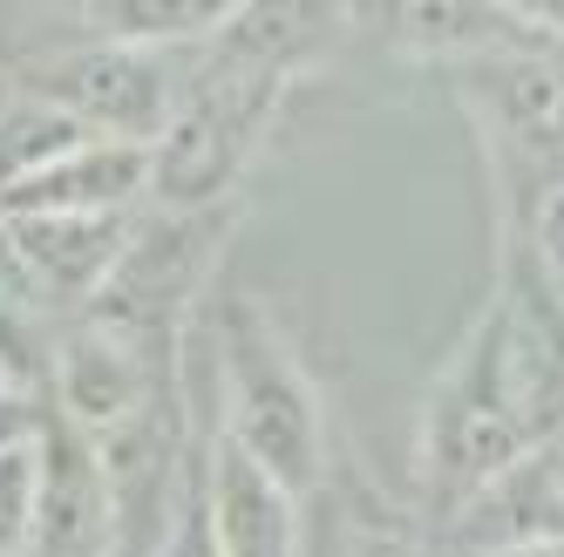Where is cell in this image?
Listing matches in <instances>:
<instances>
[{
  "instance_id": "cell-14",
  "label": "cell",
  "mask_w": 564,
  "mask_h": 557,
  "mask_svg": "<svg viewBox=\"0 0 564 557\" xmlns=\"http://www.w3.org/2000/svg\"><path fill=\"white\" fill-rule=\"evenodd\" d=\"M442 531L429 510L381 496L375 483L347 476L334 496V557H442Z\"/></svg>"
},
{
  "instance_id": "cell-19",
  "label": "cell",
  "mask_w": 564,
  "mask_h": 557,
  "mask_svg": "<svg viewBox=\"0 0 564 557\" xmlns=\"http://www.w3.org/2000/svg\"><path fill=\"white\" fill-rule=\"evenodd\" d=\"M156 557H225L218 550V531H212V503H205V435H197V456H191V483H184V503L171 516Z\"/></svg>"
},
{
  "instance_id": "cell-10",
  "label": "cell",
  "mask_w": 564,
  "mask_h": 557,
  "mask_svg": "<svg viewBox=\"0 0 564 557\" xmlns=\"http://www.w3.org/2000/svg\"><path fill=\"white\" fill-rule=\"evenodd\" d=\"M14 238H21V259L34 272L42 299H75L89 306L96 286L116 272L130 231L143 211H8Z\"/></svg>"
},
{
  "instance_id": "cell-9",
  "label": "cell",
  "mask_w": 564,
  "mask_h": 557,
  "mask_svg": "<svg viewBox=\"0 0 564 557\" xmlns=\"http://www.w3.org/2000/svg\"><path fill=\"white\" fill-rule=\"evenodd\" d=\"M34 443H42V524H34V557H102L109 550V490H102L96 435L75 428L48 402Z\"/></svg>"
},
{
  "instance_id": "cell-26",
  "label": "cell",
  "mask_w": 564,
  "mask_h": 557,
  "mask_svg": "<svg viewBox=\"0 0 564 557\" xmlns=\"http://www.w3.org/2000/svg\"><path fill=\"white\" fill-rule=\"evenodd\" d=\"M551 449H557V469H564V435H557V443H551Z\"/></svg>"
},
{
  "instance_id": "cell-5",
  "label": "cell",
  "mask_w": 564,
  "mask_h": 557,
  "mask_svg": "<svg viewBox=\"0 0 564 557\" xmlns=\"http://www.w3.org/2000/svg\"><path fill=\"white\" fill-rule=\"evenodd\" d=\"M34 89H48L55 102H68L96 136H130V143H156L164 123L177 116L184 96V68L171 48L156 42H123V34H89L83 48L55 55Z\"/></svg>"
},
{
  "instance_id": "cell-4",
  "label": "cell",
  "mask_w": 564,
  "mask_h": 557,
  "mask_svg": "<svg viewBox=\"0 0 564 557\" xmlns=\"http://www.w3.org/2000/svg\"><path fill=\"white\" fill-rule=\"evenodd\" d=\"M449 89L476 116L497 190H538L551 171H564V42L449 62Z\"/></svg>"
},
{
  "instance_id": "cell-8",
  "label": "cell",
  "mask_w": 564,
  "mask_h": 557,
  "mask_svg": "<svg viewBox=\"0 0 564 557\" xmlns=\"http://www.w3.org/2000/svg\"><path fill=\"white\" fill-rule=\"evenodd\" d=\"M205 503L225 557H306V496H293L265 462H252L218 428H205Z\"/></svg>"
},
{
  "instance_id": "cell-3",
  "label": "cell",
  "mask_w": 564,
  "mask_h": 557,
  "mask_svg": "<svg viewBox=\"0 0 564 557\" xmlns=\"http://www.w3.org/2000/svg\"><path fill=\"white\" fill-rule=\"evenodd\" d=\"M231 225H238L231 205H156L150 218H137L123 259L83 306V320L130 340L156 374H177L191 313L205 306Z\"/></svg>"
},
{
  "instance_id": "cell-23",
  "label": "cell",
  "mask_w": 564,
  "mask_h": 557,
  "mask_svg": "<svg viewBox=\"0 0 564 557\" xmlns=\"http://www.w3.org/2000/svg\"><path fill=\"white\" fill-rule=\"evenodd\" d=\"M14 8H28V14H75V21H89L96 0H14Z\"/></svg>"
},
{
  "instance_id": "cell-22",
  "label": "cell",
  "mask_w": 564,
  "mask_h": 557,
  "mask_svg": "<svg viewBox=\"0 0 564 557\" xmlns=\"http://www.w3.org/2000/svg\"><path fill=\"white\" fill-rule=\"evenodd\" d=\"M42 402H28V394H8V402H0V449H8V443H28V435L34 428H42Z\"/></svg>"
},
{
  "instance_id": "cell-11",
  "label": "cell",
  "mask_w": 564,
  "mask_h": 557,
  "mask_svg": "<svg viewBox=\"0 0 564 557\" xmlns=\"http://www.w3.org/2000/svg\"><path fill=\"white\" fill-rule=\"evenodd\" d=\"M347 14H360L368 28H381V42L401 55H429V62H476L497 48H523L544 42L531 34L510 8L497 0H347Z\"/></svg>"
},
{
  "instance_id": "cell-6",
  "label": "cell",
  "mask_w": 564,
  "mask_h": 557,
  "mask_svg": "<svg viewBox=\"0 0 564 557\" xmlns=\"http://www.w3.org/2000/svg\"><path fill=\"white\" fill-rule=\"evenodd\" d=\"M340 21H347V0H238V8L205 34L197 68L286 96L319 62V48L334 42Z\"/></svg>"
},
{
  "instance_id": "cell-21",
  "label": "cell",
  "mask_w": 564,
  "mask_h": 557,
  "mask_svg": "<svg viewBox=\"0 0 564 557\" xmlns=\"http://www.w3.org/2000/svg\"><path fill=\"white\" fill-rule=\"evenodd\" d=\"M497 8H510L531 34H544V42H564V0H497Z\"/></svg>"
},
{
  "instance_id": "cell-18",
  "label": "cell",
  "mask_w": 564,
  "mask_h": 557,
  "mask_svg": "<svg viewBox=\"0 0 564 557\" xmlns=\"http://www.w3.org/2000/svg\"><path fill=\"white\" fill-rule=\"evenodd\" d=\"M497 205H517L523 211V231H531V252L544 265V278L564 299V171H551L538 190H517V197H497Z\"/></svg>"
},
{
  "instance_id": "cell-13",
  "label": "cell",
  "mask_w": 564,
  "mask_h": 557,
  "mask_svg": "<svg viewBox=\"0 0 564 557\" xmlns=\"http://www.w3.org/2000/svg\"><path fill=\"white\" fill-rule=\"evenodd\" d=\"M150 164L156 150L130 136H83L62 150L48 171L14 184L0 205L8 211H137L150 197Z\"/></svg>"
},
{
  "instance_id": "cell-2",
  "label": "cell",
  "mask_w": 564,
  "mask_h": 557,
  "mask_svg": "<svg viewBox=\"0 0 564 557\" xmlns=\"http://www.w3.org/2000/svg\"><path fill=\"white\" fill-rule=\"evenodd\" d=\"M523 449H538L531 408H523L517 353H510V313L490 293V306L469 320V334L449 347V361L435 368L422 394V443H415V476L435 531L449 524V510L482 490L497 469H510Z\"/></svg>"
},
{
  "instance_id": "cell-15",
  "label": "cell",
  "mask_w": 564,
  "mask_h": 557,
  "mask_svg": "<svg viewBox=\"0 0 564 557\" xmlns=\"http://www.w3.org/2000/svg\"><path fill=\"white\" fill-rule=\"evenodd\" d=\"M83 136H96L68 102H55L48 89H21L0 102V197L14 184H28L34 171H48L62 150H75Z\"/></svg>"
},
{
  "instance_id": "cell-7",
  "label": "cell",
  "mask_w": 564,
  "mask_h": 557,
  "mask_svg": "<svg viewBox=\"0 0 564 557\" xmlns=\"http://www.w3.org/2000/svg\"><path fill=\"white\" fill-rule=\"evenodd\" d=\"M544 537H564V469L551 443L523 449L482 490H469L449 510V524H442V550L449 557H503V550L544 544Z\"/></svg>"
},
{
  "instance_id": "cell-17",
  "label": "cell",
  "mask_w": 564,
  "mask_h": 557,
  "mask_svg": "<svg viewBox=\"0 0 564 557\" xmlns=\"http://www.w3.org/2000/svg\"><path fill=\"white\" fill-rule=\"evenodd\" d=\"M34 435L0 449V557H34V524H42V443Z\"/></svg>"
},
{
  "instance_id": "cell-20",
  "label": "cell",
  "mask_w": 564,
  "mask_h": 557,
  "mask_svg": "<svg viewBox=\"0 0 564 557\" xmlns=\"http://www.w3.org/2000/svg\"><path fill=\"white\" fill-rule=\"evenodd\" d=\"M0 286H14L21 299H34V306H42V286H34V272H28V259H21V238H14V218H8V205H0Z\"/></svg>"
},
{
  "instance_id": "cell-25",
  "label": "cell",
  "mask_w": 564,
  "mask_h": 557,
  "mask_svg": "<svg viewBox=\"0 0 564 557\" xmlns=\"http://www.w3.org/2000/svg\"><path fill=\"white\" fill-rule=\"evenodd\" d=\"M8 394H21V381H14L8 368H0V402H8Z\"/></svg>"
},
{
  "instance_id": "cell-12",
  "label": "cell",
  "mask_w": 564,
  "mask_h": 557,
  "mask_svg": "<svg viewBox=\"0 0 564 557\" xmlns=\"http://www.w3.org/2000/svg\"><path fill=\"white\" fill-rule=\"evenodd\" d=\"M48 381H55V408L75 422V428H109L123 422L143 394H156L164 381H184V374H156L130 340H116L109 327L83 320L75 334H62L55 361H48Z\"/></svg>"
},
{
  "instance_id": "cell-16",
  "label": "cell",
  "mask_w": 564,
  "mask_h": 557,
  "mask_svg": "<svg viewBox=\"0 0 564 557\" xmlns=\"http://www.w3.org/2000/svg\"><path fill=\"white\" fill-rule=\"evenodd\" d=\"M238 8V0H96L89 28L123 34V42H156V48H191Z\"/></svg>"
},
{
  "instance_id": "cell-1",
  "label": "cell",
  "mask_w": 564,
  "mask_h": 557,
  "mask_svg": "<svg viewBox=\"0 0 564 557\" xmlns=\"http://www.w3.org/2000/svg\"><path fill=\"white\" fill-rule=\"evenodd\" d=\"M212 387H218V435H231L252 462H265L293 496L327 490V402L279 334V320L252 293H225L205 320Z\"/></svg>"
},
{
  "instance_id": "cell-24",
  "label": "cell",
  "mask_w": 564,
  "mask_h": 557,
  "mask_svg": "<svg viewBox=\"0 0 564 557\" xmlns=\"http://www.w3.org/2000/svg\"><path fill=\"white\" fill-rule=\"evenodd\" d=\"M503 557H564V537H544V544H523V550H503Z\"/></svg>"
}]
</instances>
